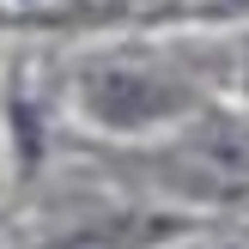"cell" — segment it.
Segmentation results:
<instances>
[{
    "instance_id": "cell-1",
    "label": "cell",
    "mask_w": 249,
    "mask_h": 249,
    "mask_svg": "<svg viewBox=\"0 0 249 249\" xmlns=\"http://www.w3.org/2000/svg\"><path fill=\"white\" fill-rule=\"evenodd\" d=\"M85 104L104 122L134 128V122H158L170 109H182V91L164 79H146V73H91L85 79Z\"/></svg>"
},
{
    "instance_id": "cell-2",
    "label": "cell",
    "mask_w": 249,
    "mask_h": 249,
    "mask_svg": "<svg viewBox=\"0 0 249 249\" xmlns=\"http://www.w3.org/2000/svg\"><path fill=\"white\" fill-rule=\"evenodd\" d=\"M201 12H249V0H195Z\"/></svg>"
}]
</instances>
